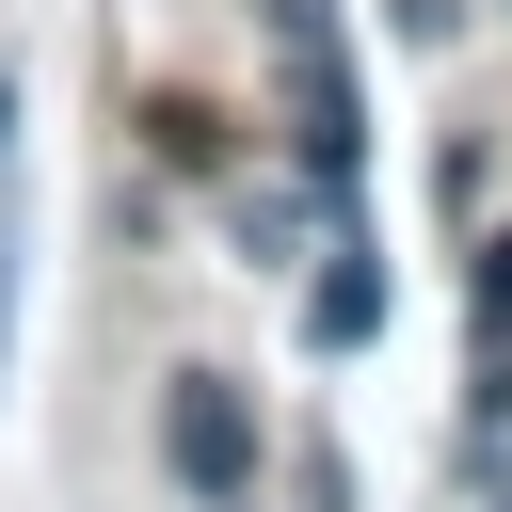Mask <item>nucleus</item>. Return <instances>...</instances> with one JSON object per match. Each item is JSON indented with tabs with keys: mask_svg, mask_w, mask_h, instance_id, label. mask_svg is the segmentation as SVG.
<instances>
[{
	"mask_svg": "<svg viewBox=\"0 0 512 512\" xmlns=\"http://www.w3.org/2000/svg\"><path fill=\"white\" fill-rule=\"evenodd\" d=\"M480 368H496V400H512V240H480Z\"/></svg>",
	"mask_w": 512,
	"mask_h": 512,
	"instance_id": "obj_3",
	"label": "nucleus"
},
{
	"mask_svg": "<svg viewBox=\"0 0 512 512\" xmlns=\"http://www.w3.org/2000/svg\"><path fill=\"white\" fill-rule=\"evenodd\" d=\"M0 144H16V80H0Z\"/></svg>",
	"mask_w": 512,
	"mask_h": 512,
	"instance_id": "obj_4",
	"label": "nucleus"
},
{
	"mask_svg": "<svg viewBox=\"0 0 512 512\" xmlns=\"http://www.w3.org/2000/svg\"><path fill=\"white\" fill-rule=\"evenodd\" d=\"M160 448H176V480H192V496H256V400H240L224 368H176Z\"/></svg>",
	"mask_w": 512,
	"mask_h": 512,
	"instance_id": "obj_1",
	"label": "nucleus"
},
{
	"mask_svg": "<svg viewBox=\"0 0 512 512\" xmlns=\"http://www.w3.org/2000/svg\"><path fill=\"white\" fill-rule=\"evenodd\" d=\"M304 336H320V352H368V336H384V256H368V240H336V272L304 288Z\"/></svg>",
	"mask_w": 512,
	"mask_h": 512,
	"instance_id": "obj_2",
	"label": "nucleus"
}]
</instances>
